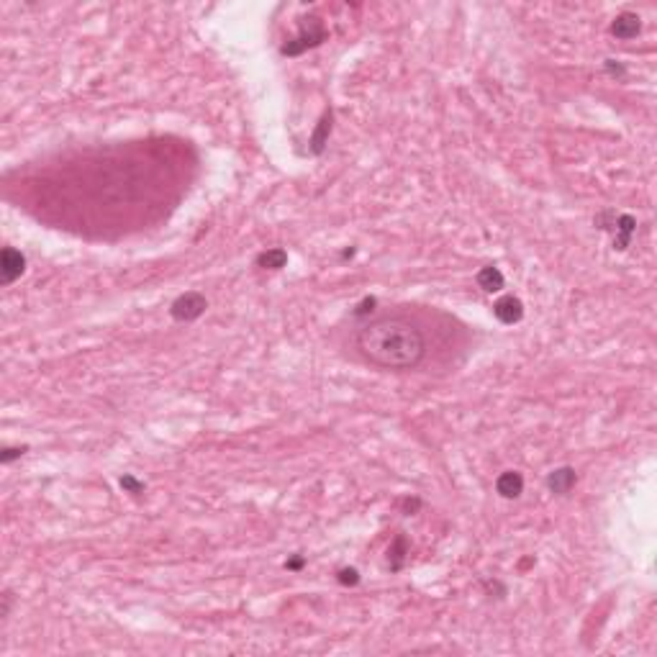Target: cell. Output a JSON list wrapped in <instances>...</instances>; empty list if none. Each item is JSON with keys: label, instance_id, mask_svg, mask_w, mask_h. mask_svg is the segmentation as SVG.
Wrapping results in <instances>:
<instances>
[{"label": "cell", "instance_id": "3", "mask_svg": "<svg viewBox=\"0 0 657 657\" xmlns=\"http://www.w3.org/2000/svg\"><path fill=\"white\" fill-rule=\"evenodd\" d=\"M26 270V257H23L18 249L13 246H6L3 254H0V272H3V285H11L13 280L23 275Z\"/></svg>", "mask_w": 657, "mask_h": 657}, {"label": "cell", "instance_id": "2", "mask_svg": "<svg viewBox=\"0 0 657 657\" xmlns=\"http://www.w3.org/2000/svg\"><path fill=\"white\" fill-rule=\"evenodd\" d=\"M206 308H208V300H206V296H201V293H182L180 298L172 300L170 306V314L175 321H195L198 316L206 314Z\"/></svg>", "mask_w": 657, "mask_h": 657}, {"label": "cell", "instance_id": "9", "mask_svg": "<svg viewBox=\"0 0 657 657\" xmlns=\"http://www.w3.org/2000/svg\"><path fill=\"white\" fill-rule=\"evenodd\" d=\"M575 480H578V475H575L573 467H557V470H552L547 475V488H550L555 496H565V493L573 491Z\"/></svg>", "mask_w": 657, "mask_h": 657}, {"label": "cell", "instance_id": "7", "mask_svg": "<svg viewBox=\"0 0 657 657\" xmlns=\"http://www.w3.org/2000/svg\"><path fill=\"white\" fill-rule=\"evenodd\" d=\"M613 226H616V234H613V249H627L629 241H632V237H635L637 232V221L635 216H629V213H621V216H616L613 213Z\"/></svg>", "mask_w": 657, "mask_h": 657}, {"label": "cell", "instance_id": "11", "mask_svg": "<svg viewBox=\"0 0 657 657\" xmlns=\"http://www.w3.org/2000/svg\"><path fill=\"white\" fill-rule=\"evenodd\" d=\"M257 265H260L262 270H280L288 265V252L280 249V246L267 249V252H262L260 257H257Z\"/></svg>", "mask_w": 657, "mask_h": 657}, {"label": "cell", "instance_id": "10", "mask_svg": "<svg viewBox=\"0 0 657 657\" xmlns=\"http://www.w3.org/2000/svg\"><path fill=\"white\" fill-rule=\"evenodd\" d=\"M475 280H478V285L486 293H498V291H503V285H506V280H503V272H500L498 267H493V265L480 267Z\"/></svg>", "mask_w": 657, "mask_h": 657}, {"label": "cell", "instance_id": "1", "mask_svg": "<svg viewBox=\"0 0 657 657\" xmlns=\"http://www.w3.org/2000/svg\"><path fill=\"white\" fill-rule=\"evenodd\" d=\"M359 354L383 370H411L426 354L424 331L404 316H383L367 321L354 336Z\"/></svg>", "mask_w": 657, "mask_h": 657}, {"label": "cell", "instance_id": "17", "mask_svg": "<svg viewBox=\"0 0 657 657\" xmlns=\"http://www.w3.org/2000/svg\"><path fill=\"white\" fill-rule=\"evenodd\" d=\"M373 306H375V298H365L362 303L357 306V311H354V316H365V314H370L373 311Z\"/></svg>", "mask_w": 657, "mask_h": 657}, {"label": "cell", "instance_id": "8", "mask_svg": "<svg viewBox=\"0 0 657 657\" xmlns=\"http://www.w3.org/2000/svg\"><path fill=\"white\" fill-rule=\"evenodd\" d=\"M496 491H498L500 498H519L524 493V478L522 472H514V470H506L500 472L498 480H496Z\"/></svg>", "mask_w": 657, "mask_h": 657}, {"label": "cell", "instance_id": "19", "mask_svg": "<svg viewBox=\"0 0 657 657\" xmlns=\"http://www.w3.org/2000/svg\"><path fill=\"white\" fill-rule=\"evenodd\" d=\"M285 568L288 570H300L303 568V557H293V560L285 562Z\"/></svg>", "mask_w": 657, "mask_h": 657}, {"label": "cell", "instance_id": "4", "mask_svg": "<svg viewBox=\"0 0 657 657\" xmlns=\"http://www.w3.org/2000/svg\"><path fill=\"white\" fill-rule=\"evenodd\" d=\"M326 39V31H324V26L319 21L314 23V29L311 31H303L300 36L291 39L288 44L283 46V54H288V57H296V54L306 52V49H311V46H319Z\"/></svg>", "mask_w": 657, "mask_h": 657}, {"label": "cell", "instance_id": "16", "mask_svg": "<svg viewBox=\"0 0 657 657\" xmlns=\"http://www.w3.org/2000/svg\"><path fill=\"white\" fill-rule=\"evenodd\" d=\"M23 452H26V447H6L3 452H0V463H11V460H15V457H21Z\"/></svg>", "mask_w": 657, "mask_h": 657}, {"label": "cell", "instance_id": "5", "mask_svg": "<svg viewBox=\"0 0 657 657\" xmlns=\"http://www.w3.org/2000/svg\"><path fill=\"white\" fill-rule=\"evenodd\" d=\"M493 316L506 326H514L524 319V303L516 296H503L493 303Z\"/></svg>", "mask_w": 657, "mask_h": 657}, {"label": "cell", "instance_id": "18", "mask_svg": "<svg viewBox=\"0 0 657 657\" xmlns=\"http://www.w3.org/2000/svg\"><path fill=\"white\" fill-rule=\"evenodd\" d=\"M606 69H609L611 75H619V77L624 75V67H621L619 62H613V60H609V62H606Z\"/></svg>", "mask_w": 657, "mask_h": 657}, {"label": "cell", "instance_id": "6", "mask_svg": "<svg viewBox=\"0 0 657 657\" xmlns=\"http://www.w3.org/2000/svg\"><path fill=\"white\" fill-rule=\"evenodd\" d=\"M642 31V21H639V15L637 13H619L616 18H613L611 23V34L616 39H621V41H629V39H635L637 34Z\"/></svg>", "mask_w": 657, "mask_h": 657}, {"label": "cell", "instance_id": "13", "mask_svg": "<svg viewBox=\"0 0 657 657\" xmlns=\"http://www.w3.org/2000/svg\"><path fill=\"white\" fill-rule=\"evenodd\" d=\"M406 550H409V542L406 537H396V542L390 545V570H401L406 562Z\"/></svg>", "mask_w": 657, "mask_h": 657}, {"label": "cell", "instance_id": "14", "mask_svg": "<svg viewBox=\"0 0 657 657\" xmlns=\"http://www.w3.org/2000/svg\"><path fill=\"white\" fill-rule=\"evenodd\" d=\"M121 488H124L126 493H134V496L144 493V483L142 480H136L134 475H124V478H121Z\"/></svg>", "mask_w": 657, "mask_h": 657}, {"label": "cell", "instance_id": "15", "mask_svg": "<svg viewBox=\"0 0 657 657\" xmlns=\"http://www.w3.org/2000/svg\"><path fill=\"white\" fill-rule=\"evenodd\" d=\"M339 583H342V585H357V583H359L357 570H354V568H342V570H339Z\"/></svg>", "mask_w": 657, "mask_h": 657}, {"label": "cell", "instance_id": "12", "mask_svg": "<svg viewBox=\"0 0 657 657\" xmlns=\"http://www.w3.org/2000/svg\"><path fill=\"white\" fill-rule=\"evenodd\" d=\"M328 131H331V113H324V119L319 121V128L314 131V139H311V150H314V154H321L324 152V144H326V139H328Z\"/></svg>", "mask_w": 657, "mask_h": 657}]
</instances>
